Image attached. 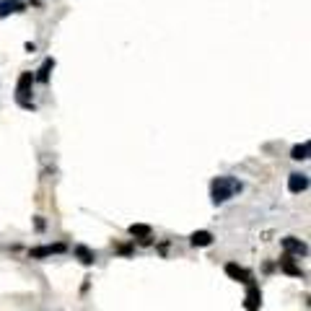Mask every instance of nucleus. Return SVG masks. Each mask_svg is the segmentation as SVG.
Instances as JSON below:
<instances>
[{
	"label": "nucleus",
	"instance_id": "nucleus-6",
	"mask_svg": "<svg viewBox=\"0 0 311 311\" xmlns=\"http://www.w3.org/2000/svg\"><path fill=\"white\" fill-rule=\"evenodd\" d=\"M280 270L288 272V275H293V278H301V275H303V270L293 262V257H291V254H285L283 260H280Z\"/></svg>",
	"mask_w": 311,
	"mask_h": 311
},
{
	"label": "nucleus",
	"instance_id": "nucleus-3",
	"mask_svg": "<svg viewBox=\"0 0 311 311\" xmlns=\"http://www.w3.org/2000/svg\"><path fill=\"white\" fill-rule=\"evenodd\" d=\"M260 303H262L260 288L254 285V280H249V293H246V303H244V306H246L249 311H257V309H260Z\"/></svg>",
	"mask_w": 311,
	"mask_h": 311
},
{
	"label": "nucleus",
	"instance_id": "nucleus-8",
	"mask_svg": "<svg viewBox=\"0 0 311 311\" xmlns=\"http://www.w3.org/2000/svg\"><path fill=\"white\" fill-rule=\"evenodd\" d=\"M309 187V179L303 177V174H291V179H288V189H291V192H303V189Z\"/></svg>",
	"mask_w": 311,
	"mask_h": 311
},
{
	"label": "nucleus",
	"instance_id": "nucleus-7",
	"mask_svg": "<svg viewBox=\"0 0 311 311\" xmlns=\"http://www.w3.org/2000/svg\"><path fill=\"white\" fill-rule=\"evenodd\" d=\"M283 246H285V254H306V244L298 241V239H293V236L283 239Z\"/></svg>",
	"mask_w": 311,
	"mask_h": 311
},
{
	"label": "nucleus",
	"instance_id": "nucleus-15",
	"mask_svg": "<svg viewBox=\"0 0 311 311\" xmlns=\"http://www.w3.org/2000/svg\"><path fill=\"white\" fill-rule=\"evenodd\" d=\"M32 3H36V0H32Z\"/></svg>",
	"mask_w": 311,
	"mask_h": 311
},
{
	"label": "nucleus",
	"instance_id": "nucleus-4",
	"mask_svg": "<svg viewBox=\"0 0 311 311\" xmlns=\"http://www.w3.org/2000/svg\"><path fill=\"white\" fill-rule=\"evenodd\" d=\"M226 275L233 278V280H239V283H249V280H252V275H249L244 267H239V264H233V262L226 264Z\"/></svg>",
	"mask_w": 311,
	"mask_h": 311
},
{
	"label": "nucleus",
	"instance_id": "nucleus-12",
	"mask_svg": "<svg viewBox=\"0 0 311 311\" xmlns=\"http://www.w3.org/2000/svg\"><path fill=\"white\" fill-rule=\"evenodd\" d=\"M24 5L18 3V0H8V3H0V16H8V13H16L21 11Z\"/></svg>",
	"mask_w": 311,
	"mask_h": 311
},
{
	"label": "nucleus",
	"instance_id": "nucleus-5",
	"mask_svg": "<svg viewBox=\"0 0 311 311\" xmlns=\"http://www.w3.org/2000/svg\"><path fill=\"white\" fill-rule=\"evenodd\" d=\"M65 244H52V246H39V249H32V257L34 260H42V257H49V254H60L65 252Z\"/></svg>",
	"mask_w": 311,
	"mask_h": 311
},
{
	"label": "nucleus",
	"instance_id": "nucleus-2",
	"mask_svg": "<svg viewBox=\"0 0 311 311\" xmlns=\"http://www.w3.org/2000/svg\"><path fill=\"white\" fill-rule=\"evenodd\" d=\"M32 86H34V75L32 73H21V78H18V101L24 104V107H32V104L26 101V96H29V91H32Z\"/></svg>",
	"mask_w": 311,
	"mask_h": 311
},
{
	"label": "nucleus",
	"instance_id": "nucleus-11",
	"mask_svg": "<svg viewBox=\"0 0 311 311\" xmlns=\"http://www.w3.org/2000/svg\"><path fill=\"white\" fill-rule=\"evenodd\" d=\"M75 257H78L83 264H94V260H96V254L91 252L88 246H78V249H75Z\"/></svg>",
	"mask_w": 311,
	"mask_h": 311
},
{
	"label": "nucleus",
	"instance_id": "nucleus-9",
	"mask_svg": "<svg viewBox=\"0 0 311 311\" xmlns=\"http://www.w3.org/2000/svg\"><path fill=\"white\" fill-rule=\"evenodd\" d=\"M189 241H192V246H210L213 244V233L210 231H195Z\"/></svg>",
	"mask_w": 311,
	"mask_h": 311
},
{
	"label": "nucleus",
	"instance_id": "nucleus-13",
	"mask_svg": "<svg viewBox=\"0 0 311 311\" xmlns=\"http://www.w3.org/2000/svg\"><path fill=\"white\" fill-rule=\"evenodd\" d=\"M52 67H55V60H44V65H42V70H39V75H36V78L34 81H49V70H52Z\"/></svg>",
	"mask_w": 311,
	"mask_h": 311
},
{
	"label": "nucleus",
	"instance_id": "nucleus-14",
	"mask_svg": "<svg viewBox=\"0 0 311 311\" xmlns=\"http://www.w3.org/2000/svg\"><path fill=\"white\" fill-rule=\"evenodd\" d=\"M291 156L295 158V161H303V158H309V143H301V146H295Z\"/></svg>",
	"mask_w": 311,
	"mask_h": 311
},
{
	"label": "nucleus",
	"instance_id": "nucleus-10",
	"mask_svg": "<svg viewBox=\"0 0 311 311\" xmlns=\"http://www.w3.org/2000/svg\"><path fill=\"white\" fill-rule=\"evenodd\" d=\"M130 233L132 236H138V239H143L148 244V239H150V226H146V223H132L130 226Z\"/></svg>",
	"mask_w": 311,
	"mask_h": 311
},
{
	"label": "nucleus",
	"instance_id": "nucleus-1",
	"mask_svg": "<svg viewBox=\"0 0 311 311\" xmlns=\"http://www.w3.org/2000/svg\"><path fill=\"white\" fill-rule=\"evenodd\" d=\"M236 189H241L233 179H226V177H218L213 181V200L215 202H223V200H229V195L231 192H236Z\"/></svg>",
	"mask_w": 311,
	"mask_h": 311
}]
</instances>
